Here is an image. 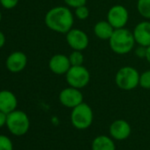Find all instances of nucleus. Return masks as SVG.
I'll return each mask as SVG.
<instances>
[{
    "mask_svg": "<svg viewBox=\"0 0 150 150\" xmlns=\"http://www.w3.org/2000/svg\"><path fill=\"white\" fill-rule=\"evenodd\" d=\"M44 22L50 30L59 34H66L72 28L74 15L68 7L56 6L47 12Z\"/></svg>",
    "mask_w": 150,
    "mask_h": 150,
    "instance_id": "f257e3e1",
    "label": "nucleus"
},
{
    "mask_svg": "<svg viewBox=\"0 0 150 150\" xmlns=\"http://www.w3.org/2000/svg\"><path fill=\"white\" fill-rule=\"evenodd\" d=\"M111 50L118 55H125L131 52L136 43L132 32L127 28H117L109 40Z\"/></svg>",
    "mask_w": 150,
    "mask_h": 150,
    "instance_id": "f03ea898",
    "label": "nucleus"
},
{
    "mask_svg": "<svg viewBox=\"0 0 150 150\" xmlns=\"http://www.w3.org/2000/svg\"><path fill=\"white\" fill-rule=\"evenodd\" d=\"M6 125L13 135L23 136L29 130L30 120L26 112L20 110H15L7 114Z\"/></svg>",
    "mask_w": 150,
    "mask_h": 150,
    "instance_id": "7ed1b4c3",
    "label": "nucleus"
},
{
    "mask_svg": "<svg viewBox=\"0 0 150 150\" xmlns=\"http://www.w3.org/2000/svg\"><path fill=\"white\" fill-rule=\"evenodd\" d=\"M139 73L132 66L121 67L116 73L115 82L117 86L125 91H130L139 85Z\"/></svg>",
    "mask_w": 150,
    "mask_h": 150,
    "instance_id": "20e7f679",
    "label": "nucleus"
},
{
    "mask_svg": "<svg viewBox=\"0 0 150 150\" xmlns=\"http://www.w3.org/2000/svg\"><path fill=\"white\" fill-rule=\"evenodd\" d=\"M93 110L91 107L85 103L74 107L71 113V124L75 128L79 130L88 128L93 123Z\"/></svg>",
    "mask_w": 150,
    "mask_h": 150,
    "instance_id": "39448f33",
    "label": "nucleus"
},
{
    "mask_svg": "<svg viewBox=\"0 0 150 150\" xmlns=\"http://www.w3.org/2000/svg\"><path fill=\"white\" fill-rule=\"evenodd\" d=\"M66 82L70 87L81 89L90 81V72L83 65L71 66L65 74Z\"/></svg>",
    "mask_w": 150,
    "mask_h": 150,
    "instance_id": "423d86ee",
    "label": "nucleus"
},
{
    "mask_svg": "<svg viewBox=\"0 0 150 150\" xmlns=\"http://www.w3.org/2000/svg\"><path fill=\"white\" fill-rule=\"evenodd\" d=\"M65 35L66 42L73 50H84L89 44L88 35L81 29L71 28Z\"/></svg>",
    "mask_w": 150,
    "mask_h": 150,
    "instance_id": "0eeeda50",
    "label": "nucleus"
},
{
    "mask_svg": "<svg viewBox=\"0 0 150 150\" xmlns=\"http://www.w3.org/2000/svg\"><path fill=\"white\" fill-rule=\"evenodd\" d=\"M129 20L128 10L121 5H116L110 8L107 13V21L112 25V27L117 28H125Z\"/></svg>",
    "mask_w": 150,
    "mask_h": 150,
    "instance_id": "6e6552de",
    "label": "nucleus"
},
{
    "mask_svg": "<svg viewBox=\"0 0 150 150\" xmlns=\"http://www.w3.org/2000/svg\"><path fill=\"white\" fill-rule=\"evenodd\" d=\"M59 102L66 108L73 109L83 103V95L79 88L69 87L59 93Z\"/></svg>",
    "mask_w": 150,
    "mask_h": 150,
    "instance_id": "1a4fd4ad",
    "label": "nucleus"
},
{
    "mask_svg": "<svg viewBox=\"0 0 150 150\" xmlns=\"http://www.w3.org/2000/svg\"><path fill=\"white\" fill-rule=\"evenodd\" d=\"M28 64V57L22 51H14L11 53L6 62V68L13 73H18L22 71Z\"/></svg>",
    "mask_w": 150,
    "mask_h": 150,
    "instance_id": "9d476101",
    "label": "nucleus"
},
{
    "mask_svg": "<svg viewBox=\"0 0 150 150\" xmlns=\"http://www.w3.org/2000/svg\"><path fill=\"white\" fill-rule=\"evenodd\" d=\"M71 66L69 57L64 54H56L49 61L50 70L57 75H65Z\"/></svg>",
    "mask_w": 150,
    "mask_h": 150,
    "instance_id": "9b49d317",
    "label": "nucleus"
},
{
    "mask_svg": "<svg viewBox=\"0 0 150 150\" xmlns=\"http://www.w3.org/2000/svg\"><path fill=\"white\" fill-rule=\"evenodd\" d=\"M135 42L138 45L148 47L150 46V22L142 21L138 23L132 31Z\"/></svg>",
    "mask_w": 150,
    "mask_h": 150,
    "instance_id": "f8f14e48",
    "label": "nucleus"
},
{
    "mask_svg": "<svg viewBox=\"0 0 150 150\" xmlns=\"http://www.w3.org/2000/svg\"><path fill=\"white\" fill-rule=\"evenodd\" d=\"M110 133L111 137L117 140H124L131 134V126L125 120L117 119L110 126Z\"/></svg>",
    "mask_w": 150,
    "mask_h": 150,
    "instance_id": "ddd939ff",
    "label": "nucleus"
},
{
    "mask_svg": "<svg viewBox=\"0 0 150 150\" xmlns=\"http://www.w3.org/2000/svg\"><path fill=\"white\" fill-rule=\"evenodd\" d=\"M18 106L16 96L10 90L0 91V110L9 114L15 110Z\"/></svg>",
    "mask_w": 150,
    "mask_h": 150,
    "instance_id": "4468645a",
    "label": "nucleus"
},
{
    "mask_svg": "<svg viewBox=\"0 0 150 150\" xmlns=\"http://www.w3.org/2000/svg\"><path fill=\"white\" fill-rule=\"evenodd\" d=\"M115 28L108 21H98L94 27V33L96 36L101 40H110Z\"/></svg>",
    "mask_w": 150,
    "mask_h": 150,
    "instance_id": "2eb2a0df",
    "label": "nucleus"
},
{
    "mask_svg": "<svg viewBox=\"0 0 150 150\" xmlns=\"http://www.w3.org/2000/svg\"><path fill=\"white\" fill-rule=\"evenodd\" d=\"M92 150H116V146L110 138L100 135L93 140Z\"/></svg>",
    "mask_w": 150,
    "mask_h": 150,
    "instance_id": "dca6fc26",
    "label": "nucleus"
},
{
    "mask_svg": "<svg viewBox=\"0 0 150 150\" xmlns=\"http://www.w3.org/2000/svg\"><path fill=\"white\" fill-rule=\"evenodd\" d=\"M137 10L143 18L150 20V0H138Z\"/></svg>",
    "mask_w": 150,
    "mask_h": 150,
    "instance_id": "f3484780",
    "label": "nucleus"
},
{
    "mask_svg": "<svg viewBox=\"0 0 150 150\" xmlns=\"http://www.w3.org/2000/svg\"><path fill=\"white\" fill-rule=\"evenodd\" d=\"M69 60L71 66L83 65L84 63V56L81 50H73L69 55Z\"/></svg>",
    "mask_w": 150,
    "mask_h": 150,
    "instance_id": "a211bd4d",
    "label": "nucleus"
},
{
    "mask_svg": "<svg viewBox=\"0 0 150 150\" xmlns=\"http://www.w3.org/2000/svg\"><path fill=\"white\" fill-rule=\"evenodd\" d=\"M139 86L142 88L150 89V70H146L139 75Z\"/></svg>",
    "mask_w": 150,
    "mask_h": 150,
    "instance_id": "6ab92c4d",
    "label": "nucleus"
},
{
    "mask_svg": "<svg viewBox=\"0 0 150 150\" xmlns=\"http://www.w3.org/2000/svg\"><path fill=\"white\" fill-rule=\"evenodd\" d=\"M74 15H75V17H76L77 19H79L81 21H84V20L88 18V16H89V10L86 6V5L79 6L77 8H75Z\"/></svg>",
    "mask_w": 150,
    "mask_h": 150,
    "instance_id": "aec40b11",
    "label": "nucleus"
},
{
    "mask_svg": "<svg viewBox=\"0 0 150 150\" xmlns=\"http://www.w3.org/2000/svg\"><path fill=\"white\" fill-rule=\"evenodd\" d=\"M0 150H13V144L9 137L0 135Z\"/></svg>",
    "mask_w": 150,
    "mask_h": 150,
    "instance_id": "412c9836",
    "label": "nucleus"
},
{
    "mask_svg": "<svg viewBox=\"0 0 150 150\" xmlns=\"http://www.w3.org/2000/svg\"><path fill=\"white\" fill-rule=\"evenodd\" d=\"M19 1L20 0H0V4L5 9L11 10L18 6Z\"/></svg>",
    "mask_w": 150,
    "mask_h": 150,
    "instance_id": "4be33fe9",
    "label": "nucleus"
},
{
    "mask_svg": "<svg viewBox=\"0 0 150 150\" xmlns=\"http://www.w3.org/2000/svg\"><path fill=\"white\" fill-rule=\"evenodd\" d=\"M67 6L71 8H77L81 6H85L87 3V0H64Z\"/></svg>",
    "mask_w": 150,
    "mask_h": 150,
    "instance_id": "5701e85b",
    "label": "nucleus"
},
{
    "mask_svg": "<svg viewBox=\"0 0 150 150\" xmlns=\"http://www.w3.org/2000/svg\"><path fill=\"white\" fill-rule=\"evenodd\" d=\"M135 54H136V56H137L138 57H139V58H146V47L139 45V47L136 48V50H135Z\"/></svg>",
    "mask_w": 150,
    "mask_h": 150,
    "instance_id": "b1692460",
    "label": "nucleus"
},
{
    "mask_svg": "<svg viewBox=\"0 0 150 150\" xmlns=\"http://www.w3.org/2000/svg\"><path fill=\"white\" fill-rule=\"evenodd\" d=\"M6 119H7V114L0 110V128L6 125Z\"/></svg>",
    "mask_w": 150,
    "mask_h": 150,
    "instance_id": "393cba45",
    "label": "nucleus"
},
{
    "mask_svg": "<svg viewBox=\"0 0 150 150\" xmlns=\"http://www.w3.org/2000/svg\"><path fill=\"white\" fill-rule=\"evenodd\" d=\"M5 44H6V35L1 30H0V49L3 48Z\"/></svg>",
    "mask_w": 150,
    "mask_h": 150,
    "instance_id": "a878e982",
    "label": "nucleus"
},
{
    "mask_svg": "<svg viewBox=\"0 0 150 150\" xmlns=\"http://www.w3.org/2000/svg\"><path fill=\"white\" fill-rule=\"evenodd\" d=\"M146 61L150 64V46L146 47Z\"/></svg>",
    "mask_w": 150,
    "mask_h": 150,
    "instance_id": "bb28decb",
    "label": "nucleus"
},
{
    "mask_svg": "<svg viewBox=\"0 0 150 150\" xmlns=\"http://www.w3.org/2000/svg\"><path fill=\"white\" fill-rule=\"evenodd\" d=\"M1 21H2V13L0 11V22H1Z\"/></svg>",
    "mask_w": 150,
    "mask_h": 150,
    "instance_id": "cd10ccee",
    "label": "nucleus"
}]
</instances>
